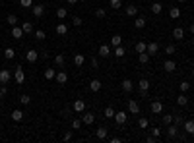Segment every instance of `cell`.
<instances>
[{"instance_id": "484cf974", "label": "cell", "mask_w": 194, "mask_h": 143, "mask_svg": "<svg viewBox=\"0 0 194 143\" xmlns=\"http://www.w3.org/2000/svg\"><path fill=\"white\" fill-rule=\"evenodd\" d=\"M177 104L179 106H186V104H188V97H186L184 93H181V95L177 97Z\"/></svg>"}, {"instance_id": "836d02e7", "label": "cell", "mask_w": 194, "mask_h": 143, "mask_svg": "<svg viewBox=\"0 0 194 143\" xmlns=\"http://www.w3.org/2000/svg\"><path fill=\"white\" fill-rule=\"evenodd\" d=\"M169 16L173 18V19H179V18H181V10H179L177 6H173V8L169 10Z\"/></svg>"}, {"instance_id": "7a4b0ae2", "label": "cell", "mask_w": 194, "mask_h": 143, "mask_svg": "<svg viewBox=\"0 0 194 143\" xmlns=\"http://www.w3.org/2000/svg\"><path fill=\"white\" fill-rule=\"evenodd\" d=\"M72 108H74V112L82 114V112L85 110V101H82V99H76V101H74V104H72Z\"/></svg>"}, {"instance_id": "d6a6232c", "label": "cell", "mask_w": 194, "mask_h": 143, "mask_svg": "<svg viewBox=\"0 0 194 143\" xmlns=\"http://www.w3.org/2000/svg\"><path fill=\"white\" fill-rule=\"evenodd\" d=\"M132 89H134V83H132L130 80H124V81H123V91H126V93H130Z\"/></svg>"}, {"instance_id": "1f68e13d", "label": "cell", "mask_w": 194, "mask_h": 143, "mask_svg": "<svg viewBox=\"0 0 194 143\" xmlns=\"http://www.w3.org/2000/svg\"><path fill=\"white\" fill-rule=\"evenodd\" d=\"M161 12H163V6H161L159 2H153V4H152V14H155V16H159Z\"/></svg>"}, {"instance_id": "f546056e", "label": "cell", "mask_w": 194, "mask_h": 143, "mask_svg": "<svg viewBox=\"0 0 194 143\" xmlns=\"http://www.w3.org/2000/svg\"><path fill=\"white\" fill-rule=\"evenodd\" d=\"M68 33V25L66 23H58L56 25V35H66Z\"/></svg>"}, {"instance_id": "6da1fadb", "label": "cell", "mask_w": 194, "mask_h": 143, "mask_svg": "<svg viewBox=\"0 0 194 143\" xmlns=\"http://www.w3.org/2000/svg\"><path fill=\"white\" fill-rule=\"evenodd\" d=\"M128 120V112H124V110H120V112H114V122H117L119 126H123L124 122Z\"/></svg>"}, {"instance_id": "c3c4849f", "label": "cell", "mask_w": 194, "mask_h": 143, "mask_svg": "<svg viewBox=\"0 0 194 143\" xmlns=\"http://www.w3.org/2000/svg\"><path fill=\"white\" fill-rule=\"evenodd\" d=\"M163 124H165V126L173 124V116H171V114H163Z\"/></svg>"}, {"instance_id": "4fadbf2b", "label": "cell", "mask_w": 194, "mask_h": 143, "mask_svg": "<svg viewBox=\"0 0 194 143\" xmlns=\"http://www.w3.org/2000/svg\"><path fill=\"white\" fill-rule=\"evenodd\" d=\"M124 12H126V16H128V18H136V14H138V6H134V4H128Z\"/></svg>"}, {"instance_id": "7dc6e473", "label": "cell", "mask_w": 194, "mask_h": 143, "mask_svg": "<svg viewBox=\"0 0 194 143\" xmlns=\"http://www.w3.org/2000/svg\"><path fill=\"white\" fill-rule=\"evenodd\" d=\"M179 89H181V93H186L190 89V83L188 81H181V85H179Z\"/></svg>"}, {"instance_id": "2e32d148", "label": "cell", "mask_w": 194, "mask_h": 143, "mask_svg": "<svg viewBox=\"0 0 194 143\" xmlns=\"http://www.w3.org/2000/svg\"><path fill=\"white\" fill-rule=\"evenodd\" d=\"M12 80V74L8 70H0V83H8Z\"/></svg>"}, {"instance_id": "4dcf8cb0", "label": "cell", "mask_w": 194, "mask_h": 143, "mask_svg": "<svg viewBox=\"0 0 194 143\" xmlns=\"http://www.w3.org/2000/svg\"><path fill=\"white\" fill-rule=\"evenodd\" d=\"M84 62H85V56L84 54H80V52L74 54V64H76V66H84Z\"/></svg>"}, {"instance_id": "3957f363", "label": "cell", "mask_w": 194, "mask_h": 143, "mask_svg": "<svg viewBox=\"0 0 194 143\" xmlns=\"http://www.w3.org/2000/svg\"><path fill=\"white\" fill-rule=\"evenodd\" d=\"M82 122L85 126L93 124V122H95V114H93V112H82Z\"/></svg>"}, {"instance_id": "e0dca14e", "label": "cell", "mask_w": 194, "mask_h": 143, "mask_svg": "<svg viewBox=\"0 0 194 143\" xmlns=\"http://www.w3.org/2000/svg\"><path fill=\"white\" fill-rule=\"evenodd\" d=\"M152 112L153 114H161L163 112V103L161 101H153L152 103Z\"/></svg>"}, {"instance_id": "7bdbcfd3", "label": "cell", "mask_w": 194, "mask_h": 143, "mask_svg": "<svg viewBox=\"0 0 194 143\" xmlns=\"http://www.w3.org/2000/svg\"><path fill=\"white\" fill-rule=\"evenodd\" d=\"M19 103H21V104H29V103H31V97L24 93V95H19Z\"/></svg>"}, {"instance_id": "03108f58", "label": "cell", "mask_w": 194, "mask_h": 143, "mask_svg": "<svg viewBox=\"0 0 194 143\" xmlns=\"http://www.w3.org/2000/svg\"><path fill=\"white\" fill-rule=\"evenodd\" d=\"M192 76H194V68H192Z\"/></svg>"}, {"instance_id": "bcb514c9", "label": "cell", "mask_w": 194, "mask_h": 143, "mask_svg": "<svg viewBox=\"0 0 194 143\" xmlns=\"http://www.w3.org/2000/svg\"><path fill=\"white\" fill-rule=\"evenodd\" d=\"M138 126L142 128V130H146V128L149 126V120H148V118H140V120H138Z\"/></svg>"}, {"instance_id": "f6af8a7d", "label": "cell", "mask_w": 194, "mask_h": 143, "mask_svg": "<svg viewBox=\"0 0 194 143\" xmlns=\"http://www.w3.org/2000/svg\"><path fill=\"white\" fill-rule=\"evenodd\" d=\"M173 122H175V126H183L184 124V118L181 116V114H177V116H173Z\"/></svg>"}, {"instance_id": "6125c7cd", "label": "cell", "mask_w": 194, "mask_h": 143, "mask_svg": "<svg viewBox=\"0 0 194 143\" xmlns=\"http://www.w3.org/2000/svg\"><path fill=\"white\" fill-rule=\"evenodd\" d=\"M78 2H88V0H78Z\"/></svg>"}, {"instance_id": "9a60e30c", "label": "cell", "mask_w": 194, "mask_h": 143, "mask_svg": "<svg viewBox=\"0 0 194 143\" xmlns=\"http://www.w3.org/2000/svg\"><path fill=\"white\" fill-rule=\"evenodd\" d=\"M64 64H66V56L64 54H56L54 56V66L56 68H64Z\"/></svg>"}, {"instance_id": "e7e4bbea", "label": "cell", "mask_w": 194, "mask_h": 143, "mask_svg": "<svg viewBox=\"0 0 194 143\" xmlns=\"http://www.w3.org/2000/svg\"><path fill=\"white\" fill-rule=\"evenodd\" d=\"M0 112H2V104H0Z\"/></svg>"}, {"instance_id": "5bb4252c", "label": "cell", "mask_w": 194, "mask_h": 143, "mask_svg": "<svg viewBox=\"0 0 194 143\" xmlns=\"http://www.w3.org/2000/svg\"><path fill=\"white\" fill-rule=\"evenodd\" d=\"M24 35H25V33H24V29H21V27H18V25H14V27H12V37H14V39H18V41H19L21 37H24Z\"/></svg>"}, {"instance_id": "7402d4cb", "label": "cell", "mask_w": 194, "mask_h": 143, "mask_svg": "<svg viewBox=\"0 0 194 143\" xmlns=\"http://www.w3.org/2000/svg\"><path fill=\"white\" fill-rule=\"evenodd\" d=\"M10 116H12L14 122H21V120H24V112H21L19 108H16V110H14V112L10 114Z\"/></svg>"}, {"instance_id": "f907efd6", "label": "cell", "mask_w": 194, "mask_h": 143, "mask_svg": "<svg viewBox=\"0 0 194 143\" xmlns=\"http://www.w3.org/2000/svg\"><path fill=\"white\" fill-rule=\"evenodd\" d=\"M19 4L24 6V8H31V6H33V0H19Z\"/></svg>"}, {"instance_id": "816d5d0a", "label": "cell", "mask_w": 194, "mask_h": 143, "mask_svg": "<svg viewBox=\"0 0 194 143\" xmlns=\"http://www.w3.org/2000/svg\"><path fill=\"white\" fill-rule=\"evenodd\" d=\"M152 135L159 139V137H161V130H159V128H152Z\"/></svg>"}, {"instance_id": "91938a15", "label": "cell", "mask_w": 194, "mask_h": 143, "mask_svg": "<svg viewBox=\"0 0 194 143\" xmlns=\"http://www.w3.org/2000/svg\"><path fill=\"white\" fill-rule=\"evenodd\" d=\"M76 2H78V0H68V4H70V6H74Z\"/></svg>"}, {"instance_id": "ee69618b", "label": "cell", "mask_w": 194, "mask_h": 143, "mask_svg": "<svg viewBox=\"0 0 194 143\" xmlns=\"http://www.w3.org/2000/svg\"><path fill=\"white\" fill-rule=\"evenodd\" d=\"M177 51H175V45H167V47H165V54H167V56H173Z\"/></svg>"}, {"instance_id": "680465c9", "label": "cell", "mask_w": 194, "mask_h": 143, "mask_svg": "<svg viewBox=\"0 0 194 143\" xmlns=\"http://www.w3.org/2000/svg\"><path fill=\"white\" fill-rule=\"evenodd\" d=\"M120 141H123L120 137H111V143H120Z\"/></svg>"}, {"instance_id": "d6986e66", "label": "cell", "mask_w": 194, "mask_h": 143, "mask_svg": "<svg viewBox=\"0 0 194 143\" xmlns=\"http://www.w3.org/2000/svg\"><path fill=\"white\" fill-rule=\"evenodd\" d=\"M149 56L152 54H157L159 52V45H157V43H148V51H146Z\"/></svg>"}, {"instance_id": "cb8c5ba5", "label": "cell", "mask_w": 194, "mask_h": 143, "mask_svg": "<svg viewBox=\"0 0 194 143\" xmlns=\"http://www.w3.org/2000/svg\"><path fill=\"white\" fill-rule=\"evenodd\" d=\"M107 133H109V130H107L105 126H101V128H99V130H97V139H99V141L107 139Z\"/></svg>"}, {"instance_id": "f1b7e54d", "label": "cell", "mask_w": 194, "mask_h": 143, "mask_svg": "<svg viewBox=\"0 0 194 143\" xmlns=\"http://www.w3.org/2000/svg\"><path fill=\"white\" fill-rule=\"evenodd\" d=\"M134 27L136 29H144V27H146V18H136L134 19Z\"/></svg>"}, {"instance_id": "9f6ffc18", "label": "cell", "mask_w": 194, "mask_h": 143, "mask_svg": "<svg viewBox=\"0 0 194 143\" xmlns=\"http://www.w3.org/2000/svg\"><path fill=\"white\" fill-rule=\"evenodd\" d=\"M91 68H95V70L99 68V64H97V58H91Z\"/></svg>"}, {"instance_id": "94428289", "label": "cell", "mask_w": 194, "mask_h": 143, "mask_svg": "<svg viewBox=\"0 0 194 143\" xmlns=\"http://www.w3.org/2000/svg\"><path fill=\"white\" fill-rule=\"evenodd\" d=\"M190 33L194 35V23H190Z\"/></svg>"}, {"instance_id": "5b68a950", "label": "cell", "mask_w": 194, "mask_h": 143, "mask_svg": "<svg viewBox=\"0 0 194 143\" xmlns=\"http://www.w3.org/2000/svg\"><path fill=\"white\" fill-rule=\"evenodd\" d=\"M163 70L167 72V74H173V72L177 70V62L175 60H165L163 62Z\"/></svg>"}, {"instance_id": "8992f818", "label": "cell", "mask_w": 194, "mask_h": 143, "mask_svg": "<svg viewBox=\"0 0 194 143\" xmlns=\"http://www.w3.org/2000/svg\"><path fill=\"white\" fill-rule=\"evenodd\" d=\"M128 112H130V114H138V112H140V104H138V101H134V99H128Z\"/></svg>"}, {"instance_id": "83f0119b", "label": "cell", "mask_w": 194, "mask_h": 143, "mask_svg": "<svg viewBox=\"0 0 194 143\" xmlns=\"http://www.w3.org/2000/svg\"><path fill=\"white\" fill-rule=\"evenodd\" d=\"M173 37H175L177 41H181V39L184 37V29H183V27H175V29H173Z\"/></svg>"}, {"instance_id": "52a82bcc", "label": "cell", "mask_w": 194, "mask_h": 143, "mask_svg": "<svg viewBox=\"0 0 194 143\" xmlns=\"http://www.w3.org/2000/svg\"><path fill=\"white\" fill-rule=\"evenodd\" d=\"M138 89H140V93L144 97H148V89H149V81L148 80H140L138 81Z\"/></svg>"}, {"instance_id": "6f0895ef", "label": "cell", "mask_w": 194, "mask_h": 143, "mask_svg": "<svg viewBox=\"0 0 194 143\" xmlns=\"http://www.w3.org/2000/svg\"><path fill=\"white\" fill-rule=\"evenodd\" d=\"M72 139V132H66L64 133V141H70Z\"/></svg>"}, {"instance_id": "9c48e42d", "label": "cell", "mask_w": 194, "mask_h": 143, "mask_svg": "<svg viewBox=\"0 0 194 143\" xmlns=\"http://www.w3.org/2000/svg\"><path fill=\"white\" fill-rule=\"evenodd\" d=\"M54 80H56V83H66L68 81V74H66V70H60L58 72V74H56V77H54Z\"/></svg>"}, {"instance_id": "f5cc1de1", "label": "cell", "mask_w": 194, "mask_h": 143, "mask_svg": "<svg viewBox=\"0 0 194 143\" xmlns=\"http://www.w3.org/2000/svg\"><path fill=\"white\" fill-rule=\"evenodd\" d=\"M95 16H97V18H105V16H107V12H105L103 8H97V10H95Z\"/></svg>"}, {"instance_id": "e575fe53", "label": "cell", "mask_w": 194, "mask_h": 143, "mask_svg": "<svg viewBox=\"0 0 194 143\" xmlns=\"http://www.w3.org/2000/svg\"><path fill=\"white\" fill-rule=\"evenodd\" d=\"M103 116L105 118H114V108L113 106H107V108L103 110Z\"/></svg>"}, {"instance_id": "be15d7a7", "label": "cell", "mask_w": 194, "mask_h": 143, "mask_svg": "<svg viewBox=\"0 0 194 143\" xmlns=\"http://www.w3.org/2000/svg\"><path fill=\"white\" fill-rule=\"evenodd\" d=\"M177 2H184V0H177Z\"/></svg>"}, {"instance_id": "ac0fdd59", "label": "cell", "mask_w": 194, "mask_h": 143, "mask_svg": "<svg viewBox=\"0 0 194 143\" xmlns=\"http://www.w3.org/2000/svg\"><path fill=\"white\" fill-rule=\"evenodd\" d=\"M134 48H136V52H146L148 51V43L146 41H138V43H136V45H134Z\"/></svg>"}, {"instance_id": "d4e9b609", "label": "cell", "mask_w": 194, "mask_h": 143, "mask_svg": "<svg viewBox=\"0 0 194 143\" xmlns=\"http://www.w3.org/2000/svg\"><path fill=\"white\" fill-rule=\"evenodd\" d=\"M6 23L14 27V25H18V23H19V19H18V16H16V14H10V16L6 18Z\"/></svg>"}, {"instance_id": "7c38bea8", "label": "cell", "mask_w": 194, "mask_h": 143, "mask_svg": "<svg viewBox=\"0 0 194 143\" xmlns=\"http://www.w3.org/2000/svg\"><path fill=\"white\" fill-rule=\"evenodd\" d=\"M97 54L103 56V58L111 56V47H109V45H101V47H99V51H97Z\"/></svg>"}, {"instance_id": "74e56055", "label": "cell", "mask_w": 194, "mask_h": 143, "mask_svg": "<svg viewBox=\"0 0 194 143\" xmlns=\"http://www.w3.org/2000/svg\"><path fill=\"white\" fill-rule=\"evenodd\" d=\"M4 56H6V58H8V60H12L14 56H16V51H14L12 47H8V48H6V51H4Z\"/></svg>"}, {"instance_id": "4316f807", "label": "cell", "mask_w": 194, "mask_h": 143, "mask_svg": "<svg viewBox=\"0 0 194 143\" xmlns=\"http://www.w3.org/2000/svg\"><path fill=\"white\" fill-rule=\"evenodd\" d=\"M177 132H179V126L169 124V128H167V135H169L171 139H173V137H177Z\"/></svg>"}, {"instance_id": "277c9868", "label": "cell", "mask_w": 194, "mask_h": 143, "mask_svg": "<svg viewBox=\"0 0 194 143\" xmlns=\"http://www.w3.org/2000/svg\"><path fill=\"white\" fill-rule=\"evenodd\" d=\"M14 80H16L18 83H24L25 81V74H24V68H21V66H18L16 72H14Z\"/></svg>"}, {"instance_id": "ffe728a7", "label": "cell", "mask_w": 194, "mask_h": 143, "mask_svg": "<svg viewBox=\"0 0 194 143\" xmlns=\"http://www.w3.org/2000/svg\"><path fill=\"white\" fill-rule=\"evenodd\" d=\"M113 54L117 56V58H123V56L126 54V48H124L123 45H119V47H114V48H113Z\"/></svg>"}, {"instance_id": "003e7915", "label": "cell", "mask_w": 194, "mask_h": 143, "mask_svg": "<svg viewBox=\"0 0 194 143\" xmlns=\"http://www.w3.org/2000/svg\"><path fill=\"white\" fill-rule=\"evenodd\" d=\"M192 45H194V41H192Z\"/></svg>"}, {"instance_id": "11a10c76", "label": "cell", "mask_w": 194, "mask_h": 143, "mask_svg": "<svg viewBox=\"0 0 194 143\" xmlns=\"http://www.w3.org/2000/svg\"><path fill=\"white\" fill-rule=\"evenodd\" d=\"M6 93H8V89H6V85H4V87H0V101H2V99L6 97Z\"/></svg>"}, {"instance_id": "ba28073f", "label": "cell", "mask_w": 194, "mask_h": 143, "mask_svg": "<svg viewBox=\"0 0 194 143\" xmlns=\"http://www.w3.org/2000/svg\"><path fill=\"white\" fill-rule=\"evenodd\" d=\"M37 58H39V52H37V51H27V52H25V60L29 62V64L37 62Z\"/></svg>"}, {"instance_id": "603a6c76", "label": "cell", "mask_w": 194, "mask_h": 143, "mask_svg": "<svg viewBox=\"0 0 194 143\" xmlns=\"http://www.w3.org/2000/svg\"><path fill=\"white\" fill-rule=\"evenodd\" d=\"M54 77H56V70H54V68H47V70H45V80L53 81Z\"/></svg>"}, {"instance_id": "ab89813d", "label": "cell", "mask_w": 194, "mask_h": 143, "mask_svg": "<svg viewBox=\"0 0 194 143\" xmlns=\"http://www.w3.org/2000/svg\"><path fill=\"white\" fill-rule=\"evenodd\" d=\"M82 118H74V120H72V130H80V128H82Z\"/></svg>"}, {"instance_id": "f35d334b", "label": "cell", "mask_w": 194, "mask_h": 143, "mask_svg": "<svg viewBox=\"0 0 194 143\" xmlns=\"http://www.w3.org/2000/svg\"><path fill=\"white\" fill-rule=\"evenodd\" d=\"M66 16H68V10L66 8H58V10H56V18H58V19H64Z\"/></svg>"}, {"instance_id": "44dd1931", "label": "cell", "mask_w": 194, "mask_h": 143, "mask_svg": "<svg viewBox=\"0 0 194 143\" xmlns=\"http://www.w3.org/2000/svg\"><path fill=\"white\" fill-rule=\"evenodd\" d=\"M89 91H93V93L101 91V81H99V80H91L89 81Z\"/></svg>"}, {"instance_id": "db71d44e", "label": "cell", "mask_w": 194, "mask_h": 143, "mask_svg": "<svg viewBox=\"0 0 194 143\" xmlns=\"http://www.w3.org/2000/svg\"><path fill=\"white\" fill-rule=\"evenodd\" d=\"M72 25L80 27V25H82V18H78V16H76V18H72Z\"/></svg>"}, {"instance_id": "681fc988", "label": "cell", "mask_w": 194, "mask_h": 143, "mask_svg": "<svg viewBox=\"0 0 194 143\" xmlns=\"http://www.w3.org/2000/svg\"><path fill=\"white\" fill-rule=\"evenodd\" d=\"M45 37H47V35H45V31H41V29H37V31H35V39H37V41H43Z\"/></svg>"}, {"instance_id": "30bf717a", "label": "cell", "mask_w": 194, "mask_h": 143, "mask_svg": "<svg viewBox=\"0 0 194 143\" xmlns=\"http://www.w3.org/2000/svg\"><path fill=\"white\" fill-rule=\"evenodd\" d=\"M183 128H184V132L188 135H194V120H184Z\"/></svg>"}, {"instance_id": "d590c367", "label": "cell", "mask_w": 194, "mask_h": 143, "mask_svg": "<svg viewBox=\"0 0 194 143\" xmlns=\"http://www.w3.org/2000/svg\"><path fill=\"white\" fill-rule=\"evenodd\" d=\"M111 45H113V48L119 47V45H123V37H120V35H114V37L111 39Z\"/></svg>"}, {"instance_id": "60d3db41", "label": "cell", "mask_w": 194, "mask_h": 143, "mask_svg": "<svg viewBox=\"0 0 194 143\" xmlns=\"http://www.w3.org/2000/svg\"><path fill=\"white\" fill-rule=\"evenodd\" d=\"M21 29H24V33H31L33 31V23L31 21H25V23L21 25Z\"/></svg>"}, {"instance_id": "8d00e7d4", "label": "cell", "mask_w": 194, "mask_h": 143, "mask_svg": "<svg viewBox=\"0 0 194 143\" xmlns=\"http://www.w3.org/2000/svg\"><path fill=\"white\" fill-rule=\"evenodd\" d=\"M138 60H140V64H148L149 62V54L148 52H140L138 54Z\"/></svg>"}, {"instance_id": "b9f144b4", "label": "cell", "mask_w": 194, "mask_h": 143, "mask_svg": "<svg viewBox=\"0 0 194 143\" xmlns=\"http://www.w3.org/2000/svg\"><path fill=\"white\" fill-rule=\"evenodd\" d=\"M109 4H111L113 10H119L120 6H123V0H109Z\"/></svg>"}, {"instance_id": "8fae6325", "label": "cell", "mask_w": 194, "mask_h": 143, "mask_svg": "<svg viewBox=\"0 0 194 143\" xmlns=\"http://www.w3.org/2000/svg\"><path fill=\"white\" fill-rule=\"evenodd\" d=\"M31 12H33L35 18H43V14H45V6H43V4H37V6H33V8H31Z\"/></svg>"}]
</instances>
